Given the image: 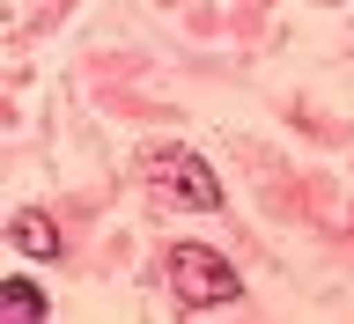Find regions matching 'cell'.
Masks as SVG:
<instances>
[{
    "instance_id": "1",
    "label": "cell",
    "mask_w": 354,
    "mask_h": 324,
    "mask_svg": "<svg viewBox=\"0 0 354 324\" xmlns=\"http://www.w3.org/2000/svg\"><path fill=\"white\" fill-rule=\"evenodd\" d=\"M162 280L177 287L185 309H214V303H236L243 295L236 265L221 258V251H207V243H170V251H162Z\"/></svg>"
},
{
    "instance_id": "2",
    "label": "cell",
    "mask_w": 354,
    "mask_h": 324,
    "mask_svg": "<svg viewBox=\"0 0 354 324\" xmlns=\"http://www.w3.org/2000/svg\"><path fill=\"white\" fill-rule=\"evenodd\" d=\"M155 184H170V199L192 207V214H214V207H221V177L207 170L192 148H162V155H155Z\"/></svg>"
},
{
    "instance_id": "3",
    "label": "cell",
    "mask_w": 354,
    "mask_h": 324,
    "mask_svg": "<svg viewBox=\"0 0 354 324\" xmlns=\"http://www.w3.org/2000/svg\"><path fill=\"white\" fill-rule=\"evenodd\" d=\"M8 243H22L30 258H59V229H52L44 214H15L8 221Z\"/></svg>"
},
{
    "instance_id": "4",
    "label": "cell",
    "mask_w": 354,
    "mask_h": 324,
    "mask_svg": "<svg viewBox=\"0 0 354 324\" xmlns=\"http://www.w3.org/2000/svg\"><path fill=\"white\" fill-rule=\"evenodd\" d=\"M0 317L8 324H37L44 317V287L37 280H0Z\"/></svg>"
}]
</instances>
